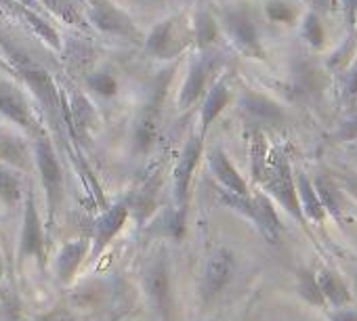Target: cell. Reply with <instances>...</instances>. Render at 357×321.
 Here are the masks:
<instances>
[{
    "label": "cell",
    "mask_w": 357,
    "mask_h": 321,
    "mask_svg": "<svg viewBox=\"0 0 357 321\" xmlns=\"http://www.w3.org/2000/svg\"><path fill=\"white\" fill-rule=\"evenodd\" d=\"M0 51H3L9 65L17 72L20 80L36 95L43 109L47 111L49 120L55 126H61L63 124V118H61V93H59V86H57L53 74L40 61H36L20 45V40L11 38L9 32L3 28V24H0Z\"/></svg>",
    "instance_id": "6da1fadb"
},
{
    "label": "cell",
    "mask_w": 357,
    "mask_h": 321,
    "mask_svg": "<svg viewBox=\"0 0 357 321\" xmlns=\"http://www.w3.org/2000/svg\"><path fill=\"white\" fill-rule=\"evenodd\" d=\"M174 70H176V65L162 70L158 76H153V80L147 88V97H145L141 111L137 116V122H135V147L141 153H147L158 139L162 111H164V103H166V95H168Z\"/></svg>",
    "instance_id": "7a4b0ae2"
},
{
    "label": "cell",
    "mask_w": 357,
    "mask_h": 321,
    "mask_svg": "<svg viewBox=\"0 0 357 321\" xmlns=\"http://www.w3.org/2000/svg\"><path fill=\"white\" fill-rule=\"evenodd\" d=\"M34 159L40 173L43 189L47 198V217L51 225L63 202V169L45 126H40L38 134L34 136Z\"/></svg>",
    "instance_id": "3957f363"
},
{
    "label": "cell",
    "mask_w": 357,
    "mask_h": 321,
    "mask_svg": "<svg viewBox=\"0 0 357 321\" xmlns=\"http://www.w3.org/2000/svg\"><path fill=\"white\" fill-rule=\"evenodd\" d=\"M261 185L265 187V191H269L294 219H298L303 225H307V219L301 210V202H298V194H296V183L292 177V169L288 164L286 155L280 149H269L267 155V166H265V175L261 179Z\"/></svg>",
    "instance_id": "277c9868"
},
{
    "label": "cell",
    "mask_w": 357,
    "mask_h": 321,
    "mask_svg": "<svg viewBox=\"0 0 357 321\" xmlns=\"http://www.w3.org/2000/svg\"><path fill=\"white\" fill-rule=\"evenodd\" d=\"M221 200L238 210L240 214H244L246 219H250L257 229L271 242L278 244L280 242V233H282V223L280 217L273 208V202L269 200V196L265 194H255V196H238V194H229V191H221Z\"/></svg>",
    "instance_id": "5b68a950"
},
{
    "label": "cell",
    "mask_w": 357,
    "mask_h": 321,
    "mask_svg": "<svg viewBox=\"0 0 357 321\" xmlns=\"http://www.w3.org/2000/svg\"><path fill=\"white\" fill-rule=\"evenodd\" d=\"M89 26L99 30L101 34L124 38L128 42L143 40L141 30L132 22V17L122 11L112 0H86V11H84Z\"/></svg>",
    "instance_id": "8992f818"
},
{
    "label": "cell",
    "mask_w": 357,
    "mask_h": 321,
    "mask_svg": "<svg viewBox=\"0 0 357 321\" xmlns=\"http://www.w3.org/2000/svg\"><path fill=\"white\" fill-rule=\"evenodd\" d=\"M194 42L192 30H178V17H166L143 38L145 53L160 61H170L181 57L188 45Z\"/></svg>",
    "instance_id": "52a82bcc"
},
{
    "label": "cell",
    "mask_w": 357,
    "mask_h": 321,
    "mask_svg": "<svg viewBox=\"0 0 357 321\" xmlns=\"http://www.w3.org/2000/svg\"><path fill=\"white\" fill-rule=\"evenodd\" d=\"M47 237H45V227L36 208V200H34V191H32V183L28 185L26 191V208H24V227H22V237H20V250H17V260L20 265L26 258H36L40 267H45L47 260Z\"/></svg>",
    "instance_id": "ba28073f"
},
{
    "label": "cell",
    "mask_w": 357,
    "mask_h": 321,
    "mask_svg": "<svg viewBox=\"0 0 357 321\" xmlns=\"http://www.w3.org/2000/svg\"><path fill=\"white\" fill-rule=\"evenodd\" d=\"M217 61H219V55L211 53V49L200 51V55L190 61L188 76H185L181 88H178V95H176V107L178 109H190L204 97L206 84H208L215 68H217Z\"/></svg>",
    "instance_id": "9c48e42d"
},
{
    "label": "cell",
    "mask_w": 357,
    "mask_h": 321,
    "mask_svg": "<svg viewBox=\"0 0 357 321\" xmlns=\"http://www.w3.org/2000/svg\"><path fill=\"white\" fill-rule=\"evenodd\" d=\"M0 113H3L7 120H11L13 124L22 126L32 139L38 134V130L43 126L36 120V113H34L30 101L26 99V93L22 91V86L3 76H0Z\"/></svg>",
    "instance_id": "30bf717a"
},
{
    "label": "cell",
    "mask_w": 357,
    "mask_h": 321,
    "mask_svg": "<svg viewBox=\"0 0 357 321\" xmlns=\"http://www.w3.org/2000/svg\"><path fill=\"white\" fill-rule=\"evenodd\" d=\"M236 256L227 248H219L208 256L200 283V296L204 304L215 302L225 292V288L236 275Z\"/></svg>",
    "instance_id": "8fae6325"
},
{
    "label": "cell",
    "mask_w": 357,
    "mask_h": 321,
    "mask_svg": "<svg viewBox=\"0 0 357 321\" xmlns=\"http://www.w3.org/2000/svg\"><path fill=\"white\" fill-rule=\"evenodd\" d=\"M143 283L147 290V296L160 315L162 321H170L172 317V294H170V271L164 250H160L147 265Z\"/></svg>",
    "instance_id": "7c38bea8"
},
{
    "label": "cell",
    "mask_w": 357,
    "mask_h": 321,
    "mask_svg": "<svg viewBox=\"0 0 357 321\" xmlns=\"http://www.w3.org/2000/svg\"><path fill=\"white\" fill-rule=\"evenodd\" d=\"M202 151H204V136L200 132H194L181 155H178V162L174 166V173H172V187H174V204L176 208L181 210H188V202H190V183H192V177L196 173V166L202 157Z\"/></svg>",
    "instance_id": "4fadbf2b"
},
{
    "label": "cell",
    "mask_w": 357,
    "mask_h": 321,
    "mask_svg": "<svg viewBox=\"0 0 357 321\" xmlns=\"http://www.w3.org/2000/svg\"><path fill=\"white\" fill-rule=\"evenodd\" d=\"M221 24H223L227 36L231 38V42L238 51H242L244 55H248L252 59H265V51L259 42L257 26H255L248 11L225 9L221 15Z\"/></svg>",
    "instance_id": "5bb4252c"
},
{
    "label": "cell",
    "mask_w": 357,
    "mask_h": 321,
    "mask_svg": "<svg viewBox=\"0 0 357 321\" xmlns=\"http://www.w3.org/2000/svg\"><path fill=\"white\" fill-rule=\"evenodd\" d=\"M0 7H5L9 13H13L17 19H22L26 26L32 28V32L45 40L53 51H61L63 49V42H61V34L59 30L53 26V22L49 19V15H45L43 11H36L24 3H20V0H0Z\"/></svg>",
    "instance_id": "9a60e30c"
},
{
    "label": "cell",
    "mask_w": 357,
    "mask_h": 321,
    "mask_svg": "<svg viewBox=\"0 0 357 321\" xmlns=\"http://www.w3.org/2000/svg\"><path fill=\"white\" fill-rule=\"evenodd\" d=\"M130 210L126 206V202L116 204L112 208H107L93 225V237H91V256L97 258L112 242L114 237L124 229L126 219H128Z\"/></svg>",
    "instance_id": "2e32d148"
},
{
    "label": "cell",
    "mask_w": 357,
    "mask_h": 321,
    "mask_svg": "<svg viewBox=\"0 0 357 321\" xmlns=\"http://www.w3.org/2000/svg\"><path fill=\"white\" fill-rule=\"evenodd\" d=\"M208 169L215 175V179L223 185L225 191L238 194V196H250L246 181L242 179V175L238 173V169L231 164V159L221 147H215L208 151Z\"/></svg>",
    "instance_id": "e0dca14e"
},
{
    "label": "cell",
    "mask_w": 357,
    "mask_h": 321,
    "mask_svg": "<svg viewBox=\"0 0 357 321\" xmlns=\"http://www.w3.org/2000/svg\"><path fill=\"white\" fill-rule=\"evenodd\" d=\"M244 113L255 122V124H269V126H275L284 120V111L282 107L271 101L269 97L265 95H259V93H244L242 95V101H240Z\"/></svg>",
    "instance_id": "ac0fdd59"
},
{
    "label": "cell",
    "mask_w": 357,
    "mask_h": 321,
    "mask_svg": "<svg viewBox=\"0 0 357 321\" xmlns=\"http://www.w3.org/2000/svg\"><path fill=\"white\" fill-rule=\"evenodd\" d=\"M160 187H162V173L155 171L153 175H149V177L139 185V189L135 191V196L130 198V202H126L128 210H132L141 223H145V221L153 214L155 202H158V194H160Z\"/></svg>",
    "instance_id": "d6986e66"
},
{
    "label": "cell",
    "mask_w": 357,
    "mask_h": 321,
    "mask_svg": "<svg viewBox=\"0 0 357 321\" xmlns=\"http://www.w3.org/2000/svg\"><path fill=\"white\" fill-rule=\"evenodd\" d=\"M315 194L326 210V214L334 217L336 221H342L344 212H347V198L340 191L338 183L330 177V175H317L313 181Z\"/></svg>",
    "instance_id": "ffe728a7"
},
{
    "label": "cell",
    "mask_w": 357,
    "mask_h": 321,
    "mask_svg": "<svg viewBox=\"0 0 357 321\" xmlns=\"http://www.w3.org/2000/svg\"><path fill=\"white\" fill-rule=\"evenodd\" d=\"M89 248H91V240H74L59 250L55 260V271L63 283H68L74 277L76 269L82 265L84 256L89 254Z\"/></svg>",
    "instance_id": "44dd1931"
},
{
    "label": "cell",
    "mask_w": 357,
    "mask_h": 321,
    "mask_svg": "<svg viewBox=\"0 0 357 321\" xmlns=\"http://www.w3.org/2000/svg\"><path fill=\"white\" fill-rule=\"evenodd\" d=\"M229 103V88H227V82L225 80H217L213 84V88L208 91L204 103H202V109H200V134L206 136L211 124L219 118V113L227 107Z\"/></svg>",
    "instance_id": "7402d4cb"
},
{
    "label": "cell",
    "mask_w": 357,
    "mask_h": 321,
    "mask_svg": "<svg viewBox=\"0 0 357 321\" xmlns=\"http://www.w3.org/2000/svg\"><path fill=\"white\" fill-rule=\"evenodd\" d=\"M315 275H317V283H319L321 296L326 300V306L336 308V306H344V304L351 302V292H349L344 279L336 271L324 267Z\"/></svg>",
    "instance_id": "603a6c76"
},
{
    "label": "cell",
    "mask_w": 357,
    "mask_h": 321,
    "mask_svg": "<svg viewBox=\"0 0 357 321\" xmlns=\"http://www.w3.org/2000/svg\"><path fill=\"white\" fill-rule=\"evenodd\" d=\"M192 38L198 51H208L219 40V22L208 9H198L192 17Z\"/></svg>",
    "instance_id": "cb8c5ba5"
},
{
    "label": "cell",
    "mask_w": 357,
    "mask_h": 321,
    "mask_svg": "<svg viewBox=\"0 0 357 321\" xmlns=\"http://www.w3.org/2000/svg\"><path fill=\"white\" fill-rule=\"evenodd\" d=\"M185 217L188 210L181 208H168L164 210L145 231L149 235H160V237H168V240H181L185 233Z\"/></svg>",
    "instance_id": "d4e9b609"
},
{
    "label": "cell",
    "mask_w": 357,
    "mask_h": 321,
    "mask_svg": "<svg viewBox=\"0 0 357 321\" xmlns=\"http://www.w3.org/2000/svg\"><path fill=\"white\" fill-rule=\"evenodd\" d=\"M0 162L17 171H26L30 166V149L24 139L0 130Z\"/></svg>",
    "instance_id": "484cf974"
},
{
    "label": "cell",
    "mask_w": 357,
    "mask_h": 321,
    "mask_svg": "<svg viewBox=\"0 0 357 321\" xmlns=\"http://www.w3.org/2000/svg\"><path fill=\"white\" fill-rule=\"evenodd\" d=\"M40 7H45L49 13L59 17L63 24H70L78 30H89V19L84 11L78 7L76 0H38Z\"/></svg>",
    "instance_id": "4316f807"
},
{
    "label": "cell",
    "mask_w": 357,
    "mask_h": 321,
    "mask_svg": "<svg viewBox=\"0 0 357 321\" xmlns=\"http://www.w3.org/2000/svg\"><path fill=\"white\" fill-rule=\"evenodd\" d=\"M296 194H298V202H301V210H303L305 219L321 223L326 219V210L315 194L313 183L303 173H296Z\"/></svg>",
    "instance_id": "83f0119b"
},
{
    "label": "cell",
    "mask_w": 357,
    "mask_h": 321,
    "mask_svg": "<svg viewBox=\"0 0 357 321\" xmlns=\"http://www.w3.org/2000/svg\"><path fill=\"white\" fill-rule=\"evenodd\" d=\"M22 200V177L17 169L0 162V202L7 206H17Z\"/></svg>",
    "instance_id": "f1b7e54d"
},
{
    "label": "cell",
    "mask_w": 357,
    "mask_h": 321,
    "mask_svg": "<svg viewBox=\"0 0 357 321\" xmlns=\"http://www.w3.org/2000/svg\"><path fill=\"white\" fill-rule=\"evenodd\" d=\"M267 155H269L267 139H265L263 130L259 126H255L250 132V171H252V179L257 183H261V179L265 175Z\"/></svg>",
    "instance_id": "f546056e"
},
{
    "label": "cell",
    "mask_w": 357,
    "mask_h": 321,
    "mask_svg": "<svg viewBox=\"0 0 357 321\" xmlns=\"http://www.w3.org/2000/svg\"><path fill=\"white\" fill-rule=\"evenodd\" d=\"M298 294H301V298L307 304L317 306V308H328L326 306V300L321 296L319 283H317V275L311 269H303L298 273Z\"/></svg>",
    "instance_id": "4dcf8cb0"
},
{
    "label": "cell",
    "mask_w": 357,
    "mask_h": 321,
    "mask_svg": "<svg viewBox=\"0 0 357 321\" xmlns=\"http://www.w3.org/2000/svg\"><path fill=\"white\" fill-rule=\"evenodd\" d=\"M86 86H89V91H93L95 95H99L103 99H112L120 91L118 80L109 72H105V70L103 72H91V74H86Z\"/></svg>",
    "instance_id": "1f68e13d"
},
{
    "label": "cell",
    "mask_w": 357,
    "mask_h": 321,
    "mask_svg": "<svg viewBox=\"0 0 357 321\" xmlns=\"http://www.w3.org/2000/svg\"><path fill=\"white\" fill-rule=\"evenodd\" d=\"M303 34L305 38L313 45V47H319L321 40H324V30H321V24L317 22V15H309L305 19V28H303Z\"/></svg>",
    "instance_id": "d6a6232c"
},
{
    "label": "cell",
    "mask_w": 357,
    "mask_h": 321,
    "mask_svg": "<svg viewBox=\"0 0 357 321\" xmlns=\"http://www.w3.org/2000/svg\"><path fill=\"white\" fill-rule=\"evenodd\" d=\"M267 15H269L271 22H280V24H288L294 17L292 9L288 5H284V3H269L267 5Z\"/></svg>",
    "instance_id": "836d02e7"
},
{
    "label": "cell",
    "mask_w": 357,
    "mask_h": 321,
    "mask_svg": "<svg viewBox=\"0 0 357 321\" xmlns=\"http://www.w3.org/2000/svg\"><path fill=\"white\" fill-rule=\"evenodd\" d=\"M328 321H357V311L344 306H336L328 311Z\"/></svg>",
    "instance_id": "e575fe53"
},
{
    "label": "cell",
    "mask_w": 357,
    "mask_h": 321,
    "mask_svg": "<svg viewBox=\"0 0 357 321\" xmlns=\"http://www.w3.org/2000/svg\"><path fill=\"white\" fill-rule=\"evenodd\" d=\"M40 321H74V317L68 308H55V311L47 313Z\"/></svg>",
    "instance_id": "d590c367"
},
{
    "label": "cell",
    "mask_w": 357,
    "mask_h": 321,
    "mask_svg": "<svg viewBox=\"0 0 357 321\" xmlns=\"http://www.w3.org/2000/svg\"><path fill=\"white\" fill-rule=\"evenodd\" d=\"M0 74H7V76H11L13 80H20V76H17V72L9 65V61L0 55Z\"/></svg>",
    "instance_id": "8d00e7d4"
},
{
    "label": "cell",
    "mask_w": 357,
    "mask_h": 321,
    "mask_svg": "<svg viewBox=\"0 0 357 321\" xmlns=\"http://www.w3.org/2000/svg\"><path fill=\"white\" fill-rule=\"evenodd\" d=\"M347 93H349V95H357V63H355V68H353V72H351V76H349Z\"/></svg>",
    "instance_id": "74e56055"
},
{
    "label": "cell",
    "mask_w": 357,
    "mask_h": 321,
    "mask_svg": "<svg viewBox=\"0 0 357 321\" xmlns=\"http://www.w3.org/2000/svg\"><path fill=\"white\" fill-rule=\"evenodd\" d=\"M344 183H347V189H349V194L357 200V177H344Z\"/></svg>",
    "instance_id": "f35d334b"
},
{
    "label": "cell",
    "mask_w": 357,
    "mask_h": 321,
    "mask_svg": "<svg viewBox=\"0 0 357 321\" xmlns=\"http://www.w3.org/2000/svg\"><path fill=\"white\" fill-rule=\"evenodd\" d=\"M307 3H309L311 7L319 9V11H326V9L332 5V0H307Z\"/></svg>",
    "instance_id": "ab89813d"
},
{
    "label": "cell",
    "mask_w": 357,
    "mask_h": 321,
    "mask_svg": "<svg viewBox=\"0 0 357 321\" xmlns=\"http://www.w3.org/2000/svg\"><path fill=\"white\" fill-rule=\"evenodd\" d=\"M344 9L349 11V17H351L353 11L357 9V0H344Z\"/></svg>",
    "instance_id": "60d3db41"
},
{
    "label": "cell",
    "mask_w": 357,
    "mask_h": 321,
    "mask_svg": "<svg viewBox=\"0 0 357 321\" xmlns=\"http://www.w3.org/2000/svg\"><path fill=\"white\" fill-rule=\"evenodd\" d=\"M0 277H3V260H0Z\"/></svg>",
    "instance_id": "b9f144b4"
},
{
    "label": "cell",
    "mask_w": 357,
    "mask_h": 321,
    "mask_svg": "<svg viewBox=\"0 0 357 321\" xmlns=\"http://www.w3.org/2000/svg\"><path fill=\"white\" fill-rule=\"evenodd\" d=\"M355 290H357V271H355Z\"/></svg>",
    "instance_id": "7bdbcfd3"
}]
</instances>
